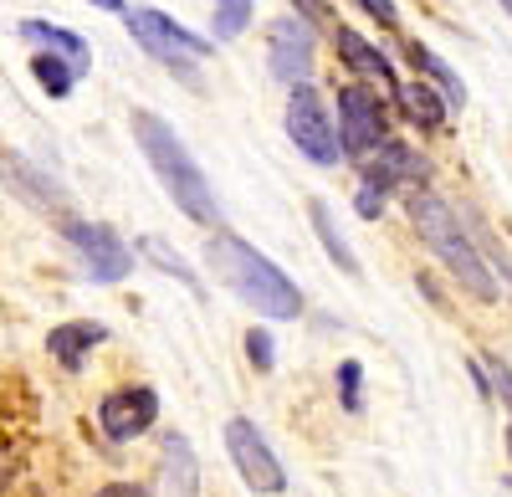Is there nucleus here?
I'll list each match as a JSON object with an SVG mask.
<instances>
[{"mask_svg":"<svg viewBox=\"0 0 512 497\" xmlns=\"http://www.w3.org/2000/svg\"><path fill=\"white\" fill-rule=\"evenodd\" d=\"M205 267L216 277L236 303H246L256 318H272V323H292L303 318V293H297V282L272 262L262 257L251 241L231 236V231H216L205 241Z\"/></svg>","mask_w":512,"mask_h":497,"instance_id":"obj_1","label":"nucleus"},{"mask_svg":"<svg viewBox=\"0 0 512 497\" xmlns=\"http://www.w3.org/2000/svg\"><path fill=\"white\" fill-rule=\"evenodd\" d=\"M128 123H134V139H139V149L149 159V170L159 175L164 195L175 200L195 226H216L221 231V200H216V190H210L205 170L195 164V154L185 149V139L169 129L159 113H149V108H134Z\"/></svg>","mask_w":512,"mask_h":497,"instance_id":"obj_2","label":"nucleus"},{"mask_svg":"<svg viewBox=\"0 0 512 497\" xmlns=\"http://www.w3.org/2000/svg\"><path fill=\"white\" fill-rule=\"evenodd\" d=\"M410 221L420 231V241L431 246V257L461 282V293H472L477 303H497V277H492V262L477 252V241L466 236L461 216L451 211V205L436 195V190H415L410 195Z\"/></svg>","mask_w":512,"mask_h":497,"instance_id":"obj_3","label":"nucleus"},{"mask_svg":"<svg viewBox=\"0 0 512 497\" xmlns=\"http://www.w3.org/2000/svg\"><path fill=\"white\" fill-rule=\"evenodd\" d=\"M123 21H128V36H134L159 67H169V72L185 77V82H195V67L216 52V36H195V31H185L175 16H164V11H154V6L123 11Z\"/></svg>","mask_w":512,"mask_h":497,"instance_id":"obj_4","label":"nucleus"},{"mask_svg":"<svg viewBox=\"0 0 512 497\" xmlns=\"http://www.w3.org/2000/svg\"><path fill=\"white\" fill-rule=\"evenodd\" d=\"M287 139L297 144V154L313 159L318 170H333V164H344V144H338V123L323 103V93L313 82L287 93Z\"/></svg>","mask_w":512,"mask_h":497,"instance_id":"obj_5","label":"nucleus"},{"mask_svg":"<svg viewBox=\"0 0 512 497\" xmlns=\"http://www.w3.org/2000/svg\"><path fill=\"white\" fill-rule=\"evenodd\" d=\"M57 231H62V241L77 252L82 272H88L93 282H123L128 272H134V246H128L113 226L67 216V221H57Z\"/></svg>","mask_w":512,"mask_h":497,"instance_id":"obj_6","label":"nucleus"},{"mask_svg":"<svg viewBox=\"0 0 512 497\" xmlns=\"http://www.w3.org/2000/svg\"><path fill=\"white\" fill-rule=\"evenodd\" d=\"M338 103V144H344V159H369L384 139H390V123H384V103L374 88L364 82H344L333 93Z\"/></svg>","mask_w":512,"mask_h":497,"instance_id":"obj_7","label":"nucleus"},{"mask_svg":"<svg viewBox=\"0 0 512 497\" xmlns=\"http://www.w3.org/2000/svg\"><path fill=\"white\" fill-rule=\"evenodd\" d=\"M226 451H231V462H236L241 482H246L256 497H277V492H287V467L277 462V451L267 446V436L256 431V421L231 416V421H226Z\"/></svg>","mask_w":512,"mask_h":497,"instance_id":"obj_8","label":"nucleus"},{"mask_svg":"<svg viewBox=\"0 0 512 497\" xmlns=\"http://www.w3.org/2000/svg\"><path fill=\"white\" fill-rule=\"evenodd\" d=\"M159 421V390L154 385H123L98 400V426L108 441H139Z\"/></svg>","mask_w":512,"mask_h":497,"instance_id":"obj_9","label":"nucleus"},{"mask_svg":"<svg viewBox=\"0 0 512 497\" xmlns=\"http://www.w3.org/2000/svg\"><path fill=\"white\" fill-rule=\"evenodd\" d=\"M267 67L277 82H287V88H303V82L313 77V26L303 16H282L267 26Z\"/></svg>","mask_w":512,"mask_h":497,"instance_id":"obj_10","label":"nucleus"},{"mask_svg":"<svg viewBox=\"0 0 512 497\" xmlns=\"http://www.w3.org/2000/svg\"><path fill=\"white\" fill-rule=\"evenodd\" d=\"M0 185H6L21 205L41 211V216H57V221L72 216V195L47 170H36L31 159H21V154H0Z\"/></svg>","mask_w":512,"mask_h":497,"instance_id":"obj_11","label":"nucleus"},{"mask_svg":"<svg viewBox=\"0 0 512 497\" xmlns=\"http://www.w3.org/2000/svg\"><path fill=\"white\" fill-rule=\"evenodd\" d=\"M333 52H338V62H344L354 77H364V82H379V88H390V98L400 93V77H395V67H390V57H384L369 36H359L354 26H333Z\"/></svg>","mask_w":512,"mask_h":497,"instance_id":"obj_12","label":"nucleus"},{"mask_svg":"<svg viewBox=\"0 0 512 497\" xmlns=\"http://www.w3.org/2000/svg\"><path fill=\"white\" fill-rule=\"evenodd\" d=\"M425 175H431V164L420 159V149H410L405 139H384L369 164H364V180L384 185V190H395V185H420Z\"/></svg>","mask_w":512,"mask_h":497,"instance_id":"obj_13","label":"nucleus"},{"mask_svg":"<svg viewBox=\"0 0 512 497\" xmlns=\"http://www.w3.org/2000/svg\"><path fill=\"white\" fill-rule=\"evenodd\" d=\"M159 482H164V497H200V462H195V446L169 431L164 446H159Z\"/></svg>","mask_w":512,"mask_h":497,"instance_id":"obj_14","label":"nucleus"},{"mask_svg":"<svg viewBox=\"0 0 512 497\" xmlns=\"http://www.w3.org/2000/svg\"><path fill=\"white\" fill-rule=\"evenodd\" d=\"M108 339V328L93 323V318H72V323H57L47 334V354L62 364V369H82V359H88L98 344Z\"/></svg>","mask_w":512,"mask_h":497,"instance_id":"obj_15","label":"nucleus"},{"mask_svg":"<svg viewBox=\"0 0 512 497\" xmlns=\"http://www.w3.org/2000/svg\"><path fill=\"white\" fill-rule=\"evenodd\" d=\"M26 41H36L41 52H57V57H67L82 77H88V67H93V47L82 41L77 31H67V26H52V21H21L16 26Z\"/></svg>","mask_w":512,"mask_h":497,"instance_id":"obj_16","label":"nucleus"},{"mask_svg":"<svg viewBox=\"0 0 512 497\" xmlns=\"http://www.w3.org/2000/svg\"><path fill=\"white\" fill-rule=\"evenodd\" d=\"M308 221H313V231H318V241H323V252H328V262L344 272V277H359L364 267H359V257H354V246L344 241V231H338V221H333V211L323 200H308Z\"/></svg>","mask_w":512,"mask_h":497,"instance_id":"obj_17","label":"nucleus"},{"mask_svg":"<svg viewBox=\"0 0 512 497\" xmlns=\"http://www.w3.org/2000/svg\"><path fill=\"white\" fill-rule=\"evenodd\" d=\"M395 103L405 108V118L415 123V129H446L451 103H446L441 93H431V82H400Z\"/></svg>","mask_w":512,"mask_h":497,"instance_id":"obj_18","label":"nucleus"},{"mask_svg":"<svg viewBox=\"0 0 512 497\" xmlns=\"http://www.w3.org/2000/svg\"><path fill=\"white\" fill-rule=\"evenodd\" d=\"M405 57H410V67L431 82V88H441V98L451 103V108H461L466 103V88H461V77L451 72V62H441L431 47H420V41H405Z\"/></svg>","mask_w":512,"mask_h":497,"instance_id":"obj_19","label":"nucleus"},{"mask_svg":"<svg viewBox=\"0 0 512 497\" xmlns=\"http://www.w3.org/2000/svg\"><path fill=\"white\" fill-rule=\"evenodd\" d=\"M31 77L41 82V93H47V98H72V88L82 82V72L67 57H57V52H36L31 57Z\"/></svg>","mask_w":512,"mask_h":497,"instance_id":"obj_20","label":"nucleus"},{"mask_svg":"<svg viewBox=\"0 0 512 497\" xmlns=\"http://www.w3.org/2000/svg\"><path fill=\"white\" fill-rule=\"evenodd\" d=\"M139 252H144V257H149V262H154L164 277H175V282H185V287H190V293H200V277H195V267H190V262H185V257L175 252V246L164 241V236H139Z\"/></svg>","mask_w":512,"mask_h":497,"instance_id":"obj_21","label":"nucleus"},{"mask_svg":"<svg viewBox=\"0 0 512 497\" xmlns=\"http://www.w3.org/2000/svg\"><path fill=\"white\" fill-rule=\"evenodd\" d=\"M251 11H256V0H216V21H210L216 41H236L251 26Z\"/></svg>","mask_w":512,"mask_h":497,"instance_id":"obj_22","label":"nucleus"},{"mask_svg":"<svg viewBox=\"0 0 512 497\" xmlns=\"http://www.w3.org/2000/svg\"><path fill=\"white\" fill-rule=\"evenodd\" d=\"M338 400H344L349 416H359V410H364V364L359 359L338 364Z\"/></svg>","mask_w":512,"mask_h":497,"instance_id":"obj_23","label":"nucleus"},{"mask_svg":"<svg viewBox=\"0 0 512 497\" xmlns=\"http://www.w3.org/2000/svg\"><path fill=\"white\" fill-rule=\"evenodd\" d=\"M246 359H251V369H262V375L277 364V339L267 328H246Z\"/></svg>","mask_w":512,"mask_h":497,"instance_id":"obj_24","label":"nucleus"},{"mask_svg":"<svg viewBox=\"0 0 512 497\" xmlns=\"http://www.w3.org/2000/svg\"><path fill=\"white\" fill-rule=\"evenodd\" d=\"M384 205H390V190H384V185H374V180H359L354 211H359L364 221H379V216H384Z\"/></svg>","mask_w":512,"mask_h":497,"instance_id":"obj_25","label":"nucleus"},{"mask_svg":"<svg viewBox=\"0 0 512 497\" xmlns=\"http://www.w3.org/2000/svg\"><path fill=\"white\" fill-rule=\"evenodd\" d=\"M354 6H359L364 16H374L384 31H400V6H395V0H354Z\"/></svg>","mask_w":512,"mask_h":497,"instance_id":"obj_26","label":"nucleus"},{"mask_svg":"<svg viewBox=\"0 0 512 497\" xmlns=\"http://www.w3.org/2000/svg\"><path fill=\"white\" fill-rule=\"evenodd\" d=\"M292 6H297V16H303L308 26L318 21V26H328V31H333V16H328V0H292Z\"/></svg>","mask_w":512,"mask_h":497,"instance_id":"obj_27","label":"nucleus"},{"mask_svg":"<svg viewBox=\"0 0 512 497\" xmlns=\"http://www.w3.org/2000/svg\"><path fill=\"white\" fill-rule=\"evenodd\" d=\"M93 497H149V487H139V482H103Z\"/></svg>","mask_w":512,"mask_h":497,"instance_id":"obj_28","label":"nucleus"},{"mask_svg":"<svg viewBox=\"0 0 512 497\" xmlns=\"http://www.w3.org/2000/svg\"><path fill=\"white\" fill-rule=\"evenodd\" d=\"M93 6H98V11H118V16L128 11V6H123V0H93Z\"/></svg>","mask_w":512,"mask_h":497,"instance_id":"obj_29","label":"nucleus"},{"mask_svg":"<svg viewBox=\"0 0 512 497\" xmlns=\"http://www.w3.org/2000/svg\"><path fill=\"white\" fill-rule=\"evenodd\" d=\"M502 11H507V16H512V0H502Z\"/></svg>","mask_w":512,"mask_h":497,"instance_id":"obj_30","label":"nucleus"}]
</instances>
